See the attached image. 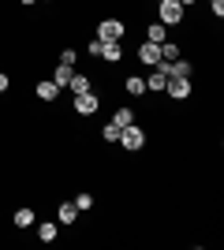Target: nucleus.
Here are the masks:
<instances>
[{"instance_id":"obj_1","label":"nucleus","mask_w":224,"mask_h":250,"mask_svg":"<svg viewBox=\"0 0 224 250\" xmlns=\"http://www.w3.org/2000/svg\"><path fill=\"white\" fill-rule=\"evenodd\" d=\"M116 142H120L123 149H131V153H135V149L146 146V131H142V127H135V124H127V127H120V138H116Z\"/></svg>"},{"instance_id":"obj_2","label":"nucleus","mask_w":224,"mask_h":250,"mask_svg":"<svg viewBox=\"0 0 224 250\" xmlns=\"http://www.w3.org/2000/svg\"><path fill=\"white\" fill-rule=\"evenodd\" d=\"M123 34H127V26L120 19H101L97 22V42H123Z\"/></svg>"},{"instance_id":"obj_3","label":"nucleus","mask_w":224,"mask_h":250,"mask_svg":"<svg viewBox=\"0 0 224 250\" xmlns=\"http://www.w3.org/2000/svg\"><path fill=\"white\" fill-rule=\"evenodd\" d=\"M183 4L180 0H161V8H157V15H161V22L164 26H180V19H183Z\"/></svg>"},{"instance_id":"obj_4","label":"nucleus","mask_w":224,"mask_h":250,"mask_svg":"<svg viewBox=\"0 0 224 250\" xmlns=\"http://www.w3.org/2000/svg\"><path fill=\"white\" fill-rule=\"evenodd\" d=\"M97 104H101V101H97L94 90H90V94H75V112H79V116H94Z\"/></svg>"},{"instance_id":"obj_5","label":"nucleus","mask_w":224,"mask_h":250,"mask_svg":"<svg viewBox=\"0 0 224 250\" xmlns=\"http://www.w3.org/2000/svg\"><path fill=\"white\" fill-rule=\"evenodd\" d=\"M139 60H142V63H149V67H157V63H161V45L142 42V45H139Z\"/></svg>"},{"instance_id":"obj_6","label":"nucleus","mask_w":224,"mask_h":250,"mask_svg":"<svg viewBox=\"0 0 224 250\" xmlns=\"http://www.w3.org/2000/svg\"><path fill=\"white\" fill-rule=\"evenodd\" d=\"M164 94H172L176 101H183V97H191V79H168V86H164Z\"/></svg>"},{"instance_id":"obj_7","label":"nucleus","mask_w":224,"mask_h":250,"mask_svg":"<svg viewBox=\"0 0 224 250\" xmlns=\"http://www.w3.org/2000/svg\"><path fill=\"white\" fill-rule=\"evenodd\" d=\"M97 56H101V60H108V63H116L120 56H123V49H120V42H101Z\"/></svg>"},{"instance_id":"obj_8","label":"nucleus","mask_w":224,"mask_h":250,"mask_svg":"<svg viewBox=\"0 0 224 250\" xmlns=\"http://www.w3.org/2000/svg\"><path fill=\"white\" fill-rule=\"evenodd\" d=\"M38 97H41V101H56V97H60V86H56L53 79H41V83H38Z\"/></svg>"},{"instance_id":"obj_9","label":"nucleus","mask_w":224,"mask_h":250,"mask_svg":"<svg viewBox=\"0 0 224 250\" xmlns=\"http://www.w3.org/2000/svg\"><path fill=\"white\" fill-rule=\"evenodd\" d=\"M75 217H79V209H75V202H64V206L56 209V224H75Z\"/></svg>"},{"instance_id":"obj_10","label":"nucleus","mask_w":224,"mask_h":250,"mask_svg":"<svg viewBox=\"0 0 224 250\" xmlns=\"http://www.w3.org/2000/svg\"><path fill=\"white\" fill-rule=\"evenodd\" d=\"M146 42H153V45L168 42V26H164V22H153V26L146 30Z\"/></svg>"},{"instance_id":"obj_11","label":"nucleus","mask_w":224,"mask_h":250,"mask_svg":"<svg viewBox=\"0 0 224 250\" xmlns=\"http://www.w3.org/2000/svg\"><path fill=\"white\" fill-rule=\"evenodd\" d=\"M71 67H67V63H56V71H53V83L60 86V90H67V83H71Z\"/></svg>"},{"instance_id":"obj_12","label":"nucleus","mask_w":224,"mask_h":250,"mask_svg":"<svg viewBox=\"0 0 224 250\" xmlns=\"http://www.w3.org/2000/svg\"><path fill=\"white\" fill-rule=\"evenodd\" d=\"M67 90H71V94H90V79H86V75H71Z\"/></svg>"},{"instance_id":"obj_13","label":"nucleus","mask_w":224,"mask_h":250,"mask_svg":"<svg viewBox=\"0 0 224 250\" xmlns=\"http://www.w3.org/2000/svg\"><path fill=\"white\" fill-rule=\"evenodd\" d=\"M164 86H168V75H164V71L157 67V71H153V75L146 79V90H164Z\"/></svg>"},{"instance_id":"obj_14","label":"nucleus","mask_w":224,"mask_h":250,"mask_svg":"<svg viewBox=\"0 0 224 250\" xmlns=\"http://www.w3.org/2000/svg\"><path fill=\"white\" fill-rule=\"evenodd\" d=\"M161 60H180V45H176V42H161Z\"/></svg>"},{"instance_id":"obj_15","label":"nucleus","mask_w":224,"mask_h":250,"mask_svg":"<svg viewBox=\"0 0 224 250\" xmlns=\"http://www.w3.org/2000/svg\"><path fill=\"white\" fill-rule=\"evenodd\" d=\"M127 94H135V97L149 94V90H146V79H139V75H131V79H127Z\"/></svg>"},{"instance_id":"obj_16","label":"nucleus","mask_w":224,"mask_h":250,"mask_svg":"<svg viewBox=\"0 0 224 250\" xmlns=\"http://www.w3.org/2000/svg\"><path fill=\"white\" fill-rule=\"evenodd\" d=\"M34 224V209H15V228H30Z\"/></svg>"},{"instance_id":"obj_17","label":"nucleus","mask_w":224,"mask_h":250,"mask_svg":"<svg viewBox=\"0 0 224 250\" xmlns=\"http://www.w3.org/2000/svg\"><path fill=\"white\" fill-rule=\"evenodd\" d=\"M112 124H116V127H127V124H135V112H131V108H120V112L112 116Z\"/></svg>"},{"instance_id":"obj_18","label":"nucleus","mask_w":224,"mask_h":250,"mask_svg":"<svg viewBox=\"0 0 224 250\" xmlns=\"http://www.w3.org/2000/svg\"><path fill=\"white\" fill-rule=\"evenodd\" d=\"M38 239H41V243H53L56 239V224H38Z\"/></svg>"},{"instance_id":"obj_19","label":"nucleus","mask_w":224,"mask_h":250,"mask_svg":"<svg viewBox=\"0 0 224 250\" xmlns=\"http://www.w3.org/2000/svg\"><path fill=\"white\" fill-rule=\"evenodd\" d=\"M101 138H105V142H116V138H120V127L116 124H105V127H101Z\"/></svg>"},{"instance_id":"obj_20","label":"nucleus","mask_w":224,"mask_h":250,"mask_svg":"<svg viewBox=\"0 0 224 250\" xmlns=\"http://www.w3.org/2000/svg\"><path fill=\"white\" fill-rule=\"evenodd\" d=\"M94 206V194H79V198H75V209H90Z\"/></svg>"},{"instance_id":"obj_21","label":"nucleus","mask_w":224,"mask_h":250,"mask_svg":"<svg viewBox=\"0 0 224 250\" xmlns=\"http://www.w3.org/2000/svg\"><path fill=\"white\" fill-rule=\"evenodd\" d=\"M75 60H79V56H75V49H64V52H60V63H67V67H75Z\"/></svg>"},{"instance_id":"obj_22","label":"nucleus","mask_w":224,"mask_h":250,"mask_svg":"<svg viewBox=\"0 0 224 250\" xmlns=\"http://www.w3.org/2000/svg\"><path fill=\"white\" fill-rule=\"evenodd\" d=\"M209 8H213V15L221 19V15H224V0H209Z\"/></svg>"},{"instance_id":"obj_23","label":"nucleus","mask_w":224,"mask_h":250,"mask_svg":"<svg viewBox=\"0 0 224 250\" xmlns=\"http://www.w3.org/2000/svg\"><path fill=\"white\" fill-rule=\"evenodd\" d=\"M8 86H11V79H8V75H0V94H8Z\"/></svg>"},{"instance_id":"obj_24","label":"nucleus","mask_w":224,"mask_h":250,"mask_svg":"<svg viewBox=\"0 0 224 250\" xmlns=\"http://www.w3.org/2000/svg\"><path fill=\"white\" fill-rule=\"evenodd\" d=\"M180 4H183V8H191V4H194V0H180Z\"/></svg>"},{"instance_id":"obj_25","label":"nucleus","mask_w":224,"mask_h":250,"mask_svg":"<svg viewBox=\"0 0 224 250\" xmlns=\"http://www.w3.org/2000/svg\"><path fill=\"white\" fill-rule=\"evenodd\" d=\"M19 4H38V0H19Z\"/></svg>"}]
</instances>
